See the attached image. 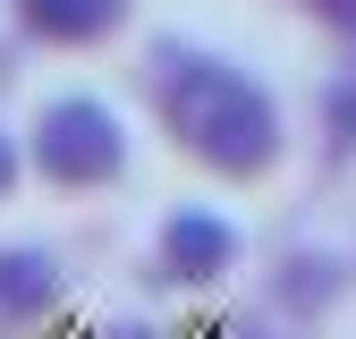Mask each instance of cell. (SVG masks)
<instances>
[{
  "label": "cell",
  "mask_w": 356,
  "mask_h": 339,
  "mask_svg": "<svg viewBox=\"0 0 356 339\" xmlns=\"http://www.w3.org/2000/svg\"><path fill=\"white\" fill-rule=\"evenodd\" d=\"M153 102L170 119V136L220 179H254L280 161V102L220 51L153 42Z\"/></svg>",
  "instance_id": "cell-1"
},
{
  "label": "cell",
  "mask_w": 356,
  "mask_h": 339,
  "mask_svg": "<svg viewBox=\"0 0 356 339\" xmlns=\"http://www.w3.org/2000/svg\"><path fill=\"white\" fill-rule=\"evenodd\" d=\"M34 170L51 187H111L119 170H127V127H119V110L94 102V94L42 102V119H34Z\"/></svg>",
  "instance_id": "cell-2"
},
{
  "label": "cell",
  "mask_w": 356,
  "mask_h": 339,
  "mask_svg": "<svg viewBox=\"0 0 356 339\" xmlns=\"http://www.w3.org/2000/svg\"><path fill=\"white\" fill-rule=\"evenodd\" d=\"M229 263H238V229L220 221V212L187 204V212L161 221V272H170V280H220Z\"/></svg>",
  "instance_id": "cell-3"
},
{
  "label": "cell",
  "mask_w": 356,
  "mask_h": 339,
  "mask_svg": "<svg viewBox=\"0 0 356 339\" xmlns=\"http://www.w3.org/2000/svg\"><path fill=\"white\" fill-rule=\"evenodd\" d=\"M51 306H60V263L42 246H0V331H17Z\"/></svg>",
  "instance_id": "cell-4"
},
{
  "label": "cell",
  "mask_w": 356,
  "mask_h": 339,
  "mask_svg": "<svg viewBox=\"0 0 356 339\" xmlns=\"http://www.w3.org/2000/svg\"><path fill=\"white\" fill-rule=\"evenodd\" d=\"M127 17V0H17V26L42 42H102Z\"/></svg>",
  "instance_id": "cell-5"
},
{
  "label": "cell",
  "mask_w": 356,
  "mask_h": 339,
  "mask_svg": "<svg viewBox=\"0 0 356 339\" xmlns=\"http://www.w3.org/2000/svg\"><path fill=\"white\" fill-rule=\"evenodd\" d=\"M331 127H339V144H356V85L331 94Z\"/></svg>",
  "instance_id": "cell-6"
},
{
  "label": "cell",
  "mask_w": 356,
  "mask_h": 339,
  "mask_svg": "<svg viewBox=\"0 0 356 339\" xmlns=\"http://www.w3.org/2000/svg\"><path fill=\"white\" fill-rule=\"evenodd\" d=\"M314 17H331V26H348V34H356V0H314Z\"/></svg>",
  "instance_id": "cell-7"
},
{
  "label": "cell",
  "mask_w": 356,
  "mask_h": 339,
  "mask_svg": "<svg viewBox=\"0 0 356 339\" xmlns=\"http://www.w3.org/2000/svg\"><path fill=\"white\" fill-rule=\"evenodd\" d=\"M17 187V144H9V127H0V195Z\"/></svg>",
  "instance_id": "cell-8"
},
{
  "label": "cell",
  "mask_w": 356,
  "mask_h": 339,
  "mask_svg": "<svg viewBox=\"0 0 356 339\" xmlns=\"http://www.w3.org/2000/svg\"><path fill=\"white\" fill-rule=\"evenodd\" d=\"M111 339H145V331H111Z\"/></svg>",
  "instance_id": "cell-9"
}]
</instances>
